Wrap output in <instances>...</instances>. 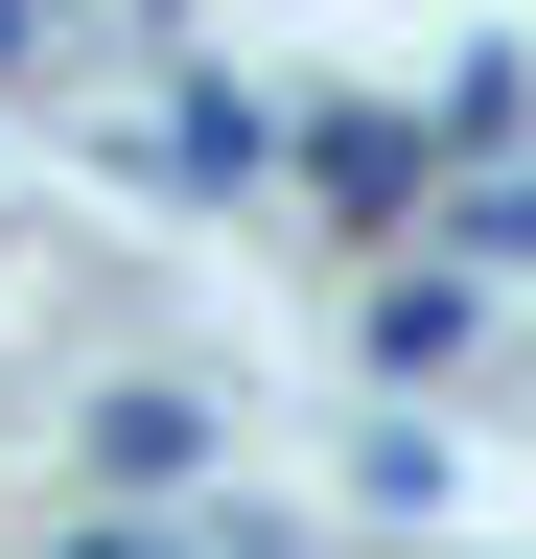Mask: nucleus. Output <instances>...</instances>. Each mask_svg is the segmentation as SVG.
Wrapping results in <instances>:
<instances>
[{"label":"nucleus","mask_w":536,"mask_h":559,"mask_svg":"<svg viewBox=\"0 0 536 559\" xmlns=\"http://www.w3.org/2000/svg\"><path fill=\"white\" fill-rule=\"evenodd\" d=\"M117 164H141V187H187V210H234L257 164H281V117H257L234 70H187V47H164V94L117 117Z\"/></svg>","instance_id":"obj_1"},{"label":"nucleus","mask_w":536,"mask_h":559,"mask_svg":"<svg viewBox=\"0 0 536 559\" xmlns=\"http://www.w3.org/2000/svg\"><path fill=\"white\" fill-rule=\"evenodd\" d=\"M211 443H234V419L187 396V373H117L94 396V489H211Z\"/></svg>","instance_id":"obj_2"},{"label":"nucleus","mask_w":536,"mask_h":559,"mask_svg":"<svg viewBox=\"0 0 536 559\" xmlns=\"http://www.w3.org/2000/svg\"><path fill=\"white\" fill-rule=\"evenodd\" d=\"M281 140H303V187H326V210H420V117H373V94H350V117H281Z\"/></svg>","instance_id":"obj_3"},{"label":"nucleus","mask_w":536,"mask_h":559,"mask_svg":"<svg viewBox=\"0 0 536 559\" xmlns=\"http://www.w3.org/2000/svg\"><path fill=\"white\" fill-rule=\"evenodd\" d=\"M466 349H490L466 280H396V304H373V373H466Z\"/></svg>","instance_id":"obj_4"},{"label":"nucleus","mask_w":536,"mask_h":559,"mask_svg":"<svg viewBox=\"0 0 536 559\" xmlns=\"http://www.w3.org/2000/svg\"><path fill=\"white\" fill-rule=\"evenodd\" d=\"M466 257H536V164H490V187H466Z\"/></svg>","instance_id":"obj_5"},{"label":"nucleus","mask_w":536,"mask_h":559,"mask_svg":"<svg viewBox=\"0 0 536 559\" xmlns=\"http://www.w3.org/2000/svg\"><path fill=\"white\" fill-rule=\"evenodd\" d=\"M71 559H187V536H141V513H94V536H71ZM211 559H257V536H211Z\"/></svg>","instance_id":"obj_6"},{"label":"nucleus","mask_w":536,"mask_h":559,"mask_svg":"<svg viewBox=\"0 0 536 559\" xmlns=\"http://www.w3.org/2000/svg\"><path fill=\"white\" fill-rule=\"evenodd\" d=\"M47 24H164V47H187V0H47Z\"/></svg>","instance_id":"obj_7"},{"label":"nucleus","mask_w":536,"mask_h":559,"mask_svg":"<svg viewBox=\"0 0 536 559\" xmlns=\"http://www.w3.org/2000/svg\"><path fill=\"white\" fill-rule=\"evenodd\" d=\"M47 47H71V24H47V0H0V70H47Z\"/></svg>","instance_id":"obj_8"}]
</instances>
